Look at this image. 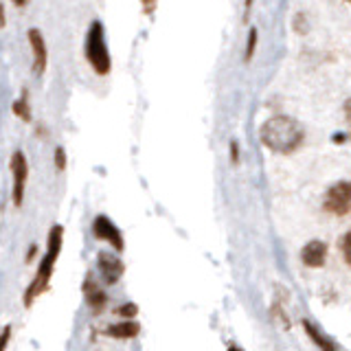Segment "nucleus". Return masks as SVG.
Listing matches in <instances>:
<instances>
[{
    "instance_id": "1",
    "label": "nucleus",
    "mask_w": 351,
    "mask_h": 351,
    "mask_svg": "<svg viewBox=\"0 0 351 351\" xmlns=\"http://www.w3.org/2000/svg\"><path fill=\"white\" fill-rule=\"evenodd\" d=\"M303 125L292 117L277 114L270 117L266 123L259 128V141L263 147H268L274 154H292L301 147L303 143Z\"/></svg>"
},
{
    "instance_id": "2",
    "label": "nucleus",
    "mask_w": 351,
    "mask_h": 351,
    "mask_svg": "<svg viewBox=\"0 0 351 351\" xmlns=\"http://www.w3.org/2000/svg\"><path fill=\"white\" fill-rule=\"evenodd\" d=\"M62 241H64V226L55 224L49 233V246H47V255L40 261V268H38V274L36 279L31 281V285L25 292V305L31 307L33 301L38 299L42 292L49 290V283H51V277H53V270H55V263H58V257L62 252Z\"/></svg>"
},
{
    "instance_id": "3",
    "label": "nucleus",
    "mask_w": 351,
    "mask_h": 351,
    "mask_svg": "<svg viewBox=\"0 0 351 351\" xmlns=\"http://www.w3.org/2000/svg\"><path fill=\"white\" fill-rule=\"evenodd\" d=\"M84 53H86L88 64L93 66V71L97 75H108L110 69H112V60H110V51H108V42H106V31L99 20H95L86 33Z\"/></svg>"
},
{
    "instance_id": "4",
    "label": "nucleus",
    "mask_w": 351,
    "mask_h": 351,
    "mask_svg": "<svg viewBox=\"0 0 351 351\" xmlns=\"http://www.w3.org/2000/svg\"><path fill=\"white\" fill-rule=\"evenodd\" d=\"M323 206L332 215H347L351 211V182L340 180L329 186Z\"/></svg>"
},
{
    "instance_id": "5",
    "label": "nucleus",
    "mask_w": 351,
    "mask_h": 351,
    "mask_svg": "<svg viewBox=\"0 0 351 351\" xmlns=\"http://www.w3.org/2000/svg\"><path fill=\"white\" fill-rule=\"evenodd\" d=\"M11 178H14V189H11V200L16 206H22L25 200V189H27V178H29V162L22 152H14V156L9 160Z\"/></svg>"
},
{
    "instance_id": "6",
    "label": "nucleus",
    "mask_w": 351,
    "mask_h": 351,
    "mask_svg": "<svg viewBox=\"0 0 351 351\" xmlns=\"http://www.w3.org/2000/svg\"><path fill=\"white\" fill-rule=\"evenodd\" d=\"M29 47H31V66L36 75H44L49 66V49H47V40L40 33V29H29L27 33Z\"/></svg>"
},
{
    "instance_id": "7",
    "label": "nucleus",
    "mask_w": 351,
    "mask_h": 351,
    "mask_svg": "<svg viewBox=\"0 0 351 351\" xmlns=\"http://www.w3.org/2000/svg\"><path fill=\"white\" fill-rule=\"evenodd\" d=\"M93 233L97 239H104L108 241L110 246H112L117 252H121L125 248V241H123V235H121V230L117 228V224L112 222L110 217L106 215H97L95 222H93Z\"/></svg>"
},
{
    "instance_id": "8",
    "label": "nucleus",
    "mask_w": 351,
    "mask_h": 351,
    "mask_svg": "<svg viewBox=\"0 0 351 351\" xmlns=\"http://www.w3.org/2000/svg\"><path fill=\"white\" fill-rule=\"evenodd\" d=\"M97 266H99V272H101L106 285H114L125 272L123 261H121L117 255H112V252H99Z\"/></svg>"
},
{
    "instance_id": "9",
    "label": "nucleus",
    "mask_w": 351,
    "mask_h": 351,
    "mask_svg": "<svg viewBox=\"0 0 351 351\" xmlns=\"http://www.w3.org/2000/svg\"><path fill=\"white\" fill-rule=\"evenodd\" d=\"M325 259H327V244L321 239L307 241L301 250V261L307 268H321L325 266Z\"/></svg>"
},
{
    "instance_id": "10",
    "label": "nucleus",
    "mask_w": 351,
    "mask_h": 351,
    "mask_svg": "<svg viewBox=\"0 0 351 351\" xmlns=\"http://www.w3.org/2000/svg\"><path fill=\"white\" fill-rule=\"evenodd\" d=\"M84 294H86V301H88V305H90L95 312H101L104 307H106L108 296H106V292H104L101 285L95 283L90 277H88V279L84 281Z\"/></svg>"
},
{
    "instance_id": "11",
    "label": "nucleus",
    "mask_w": 351,
    "mask_h": 351,
    "mask_svg": "<svg viewBox=\"0 0 351 351\" xmlns=\"http://www.w3.org/2000/svg\"><path fill=\"white\" fill-rule=\"evenodd\" d=\"M303 329H305V334L310 336L312 343L321 351H338V345L334 343V340L329 336H325L321 329H318L316 325H312L310 321H303Z\"/></svg>"
},
{
    "instance_id": "12",
    "label": "nucleus",
    "mask_w": 351,
    "mask_h": 351,
    "mask_svg": "<svg viewBox=\"0 0 351 351\" xmlns=\"http://www.w3.org/2000/svg\"><path fill=\"white\" fill-rule=\"evenodd\" d=\"M141 332V325L134 321H121L108 327V336L110 338H117V340H128V338H134Z\"/></svg>"
},
{
    "instance_id": "13",
    "label": "nucleus",
    "mask_w": 351,
    "mask_h": 351,
    "mask_svg": "<svg viewBox=\"0 0 351 351\" xmlns=\"http://www.w3.org/2000/svg\"><path fill=\"white\" fill-rule=\"evenodd\" d=\"M11 112H14L20 121H25V123H31V104H29V93L22 90V95L14 101V106H11Z\"/></svg>"
},
{
    "instance_id": "14",
    "label": "nucleus",
    "mask_w": 351,
    "mask_h": 351,
    "mask_svg": "<svg viewBox=\"0 0 351 351\" xmlns=\"http://www.w3.org/2000/svg\"><path fill=\"white\" fill-rule=\"evenodd\" d=\"M257 42H259V31L252 27L248 31V42H246V53H244V62H250L255 58V51H257Z\"/></svg>"
},
{
    "instance_id": "15",
    "label": "nucleus",
    "mask_w": 351,
    "mask_h": 351,
    "mask_svg": "<svg viewBox=\"0 0 351 351\" xmlns=\"http://www.w3.org/2000/svg\"><path fill=\"white\" fill-rule=\"evenodd\" d=\"M340 250H343V257L345 261L351 266V230L343 237V241H340Z\"/></svg>"
},
{
    "instance_id": "16",
    "label": "nucleus",
    "mask_w": 351,
    "mask_h": 351,
    "mask_svg": "<svg viewBox=\"0 0 351 351\" xmlns=\"http://www.w3.org/2000/svg\"><path fill=\"white\" fill-rule=\"evenodd\" d=\"M53 158H55V169H58V171H64V169H66V152H64V147H58V149H55Z\"/></svg>"
},
{
    "instance_id": "17",
    "label": "nucleus",
    "mask_w": 351,
    "mask_h": 351,
    "mask_svg": "<svg viewBox=\"0 0 351 351\" xmlns=\"http://www.w3.org/2000/svg\"><path fill=\"white\" fill-rule=\"evenodd\" d=\"M136 312H138V307H136L134 303L121 305L119 310H117V314H119V316H123V318H134V316H136Z\"/></svg>"
},
{
    "instance_id": "18",
    "label": "nucleus",
    "mask_w": 351,
    "mask_h": 351,
    "mask_svg": "<svg viewBox=\"0 0 351 351\" xmlns=\"http://www.w3.org/2000/svg\"><path fill=\"white\" fill-rule=\"evenodd\" d=\"M141 7H143V14L152 16L158 7V0H141Z\"/></svg>"
},
{
    "instance_id": "19",
    "label": "nucleus",
    "mask_w": 351,
    "mask_h": 351,
    "mask_svg": "<svg viewBox=\"0 0 351 351\" xmlns=\"http://www.w3.org/2000/svg\"><path fill=\"white\" fill-rule=\"evenodd\" d=\"M272 312H274V314H277V316H279V321L283 323V327H285V329H290V321H288V314H285V312H283V307H279V303H274V307H272Z\"/></svg>"
},
{
    "instance_id": "20",
    "label": "nucleus",
    "mask_w": 351,
    "mask_h": 351,
    "mask_svg": "<svg viewBox=\"0 0 351 351\" xmlns=\"http://www.w3.org/2000/svg\"><path fill=\"white\" fill-rule=\"evenodd\" d=\"M294 29H296V33H307L305 16H303V14H296V18H294Z\"/></svg>"
},
{
    "instance_id": "21",
    "label": "nucleus",
    "mask_w": 351,
    "mask_h": 351,
    "mask_svg": "<svg viewBox=\"0 0 351 351\" xmlns=\"http://www.w3.org/2000/svg\"><path fill=\"white\" fill-rule=\"evenodd\" d=\"M230 160H233V165L239 162V143L237 141H230Z\"/></svg>"
},
{
    "instance_id": "22",
    "label": "nucleus",
    "mask_w": 351,
    "mask_h": 351,
    "mask_svg": "<svg viewBox=\"0 0 351 351\" xmlns=\"http://www.w3.org/2000/svg\"><path fill=\"white\" fill-rule=\"evenodd\" d=\"M9 338H11V325H5V329H3V345H0V351H7Z\"/></svg>"
},
{
    "instance_id": "23",
    "label": "nucleus",
    "mask_w": 351,
    "mask_h": 351,
    "mask_svg": "<svg viewBox=\"0 0 351 351\" xmlns=\"http://www.w3.org/2000/svg\"><path fill=\"white\" fill-rule=\"evenodd\" d=\"M252 3H255V0H244V20H248V16H250V7H252Z\"/></svg>"
},
{
    "instance_id": "24",
    "label": "nucleus",
    "mask_w": 351,
    "mask_h": 351,
    "mask_svg": "<svg viewBox=\"0 0 351 351\" xmlns=\"http://www.w3.org/2000/svg\"><path fill=\"white\" fill-rule=\"evenodd\" d=\"M38 252V246H31V250H29V255H27V261H31L33 259V255Z\"/></svg>"
},
{
    "instance_id": "25",
    "label": "nucleus",
    "mask_w": 351,
    "mask_h": 351,
    "mask_svg": "<svg viewBox=\"0 0 351 351\" xmlns=\"http://www.w3.org/2000/svg\"><path fill=\"white\" fill-rule=\"evenodd\" d=\"M11 3H16L18 7H25V5H27V0H11Z\"/></svg>"
},
{
    "instance_id": "26",
    "label": "nucleus",
    "mask_w": 351,
    "mask_h": 351,
    "mask_svg": "<svg viewBox=\"0 0 351 351\" xmlns=\"http://www.w3.org/2000/svg\"><path fill=\"white\" fill-rule=\"evenodd\" d=\"M347 112H349V123H351V101L347 104Z\"/></svg>"
},
{
    "instance_id": "27",
    "label": "nucleus",
    "mask_w": 351,
    "mask_h": 351,
    "mask_svg": "<svg viewBox=\"0 0 351 351\" xmlns=\"http://www.w3.org/2000/svg\"><path fill=\"white\" fill-rule=\"evenodd\" d=\"M228 351H239V349H235V347H230V349H228Z\"/></svg>"
},
{
    "instance_id": "28",
    "label": "nucleus",
    "mask_w": 351,
    "mask_h": 351,
    "mask_svg": "<svg viewBox=\"0 0 351 351\" xmlns=\"http://www.w3.org/2000/svg\"><path fill=\"white\" fill-rule=\"evenodd\" d=\"M347 3H349V5H351V0H347Z\"/></svg>"
}]
</instances>
